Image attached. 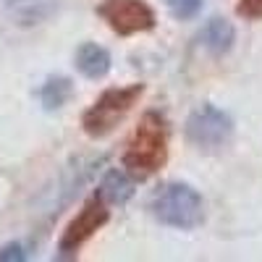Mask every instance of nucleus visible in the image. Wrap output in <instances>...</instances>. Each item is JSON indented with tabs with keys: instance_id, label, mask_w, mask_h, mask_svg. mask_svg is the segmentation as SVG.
Instances as JSON below:
<instances>
[{
	"instance_id": "nucleus-1",
	"label": "nucleus",
	"mask_w": 262,
	"mask_h": 262,
	"mask_svg": "<svg viewBox=\"0 0 262 262\" xmlns=\"http://www.w3.org/2000/svg\"><path fill=\"white\" fill-rule=\"evenodd\" d=\"M168 160V128L158 113H144L139 126L134 128L126 152L123 168L137 179H147L158 173Z\"/></svg>"
},
{
	"instance_id": "nucleus-2",
	"label": "nucleus",
	"mask_w": 262,
	"mask_h": 262,
	"mask_svg": "<svg viewBox=\"0 0 262 262\" xmlns=\"http://www.w3.org/2000/svg\"><path fill=\"white\" fill-rule=\"evenodd\" d=\"M152 212L170 228L191 231L205 221V202L189 184H165L152 200Z\"/></svg>"
},
{
	"instance_id": "nucleus-3",
	"label": "nucleus",
	"mask_w": 262,
	"mask_h": 262,
	"mask_svg": "<svg viewBox=\"0 0 262 262\" xmlns=\"http://www.w3.org/2000/svg\"><path fill=\"white\" fill-rule=\"evenodd\" d=\"M144 86L142 84H131V86H121V90H107L102 92L92 107L84 113L81 126L90 137H105L126 118V113L137 105V100L142 97Z\"/></svg>"
},
{
	"instance_id": "nucleus-4",
	"label": "nucleus",
	"mask_w": 262,
	"mask_h": 262,
	"mask_svg": "<svg viewBox=\"0 0 262 262\" xmlns=\"http://www.w3.org/2000/svg\"><path fill=\"white\" fill-rule=\"evenodd\" d=\"M233 134V121L228 113H223L215 105H202L189 116L186 121V137L191 144L202 147V149H217L228 144Z\"/></svg>"
},
{
	"instance_id": "nucleus-5",
	"label": "nucleus",
	"mask_w": 262,
	"mask_h": 262,
	"mask_svg": "<svg viewBox=\"0 0 262 262\" xmlns=\"http://www.w3.org/2000/svg\"><path fill=\"white\" fill-rule=\"evenodd\" d=\"M100 18L116 34H139L155 27V11L144 0H102L97 6Z\"/></svg>"
},
{
	"instance_id": "nucleus-6",
	"label": "nucleus",
	"mask_w": 262,
	"mask_h": 262,
	"mask_svg": "<svg viewBox=\"0 0 262 262\" xmlns=\"http://www.w3.org/2000/svg\"><path fill=\"white\" fill-rule=\"evenodd\" d=\"M107 217H111V212H107L105 200H102L100 194L92 196V200L76 212L74 221L66 226L63 238H60V252H76L81 244H86L107 223Z\"/></svg>"
},
{
	"instance_id": "nucleus-7",
	"label": "nucleus",
	"mask_w": 262,
	"mask_h": 262,
	"mask_svg": "<svg viewBox=\"0 0 262 262\" xmlns=\"http://www.w3.org/2000/svg\"><path fill=\"white\" fill-rule=\"evenodd\" d=\"M76 69L86 79H102L111 71V53L97 42H84L76 50Z\"/></svg>"
},
{
	"instance_id": "nucleus-8",
	"label": "nucleus",
	"mask_w": 262,
	"mask_h": 262,
	"mask_svg": "<svg viewBox=\"0 0 262 262\" xmlns=\"http://www.w3.org/2000/svg\"><path fill=\"white\" fill-rule=\"evenodd\" d=\"M200 42L212 55H226L236 42V32L226 18H210L200 32Z\"/></svg>"
},
{
	"instance_id": "nucleus-9",
	"label": "nucleus",
	"mask_w": 262,
	"mask_h": 262,
	"mask_svg": "<svg viewBox=\"0 0 262 262\" xmlns=\"http://www.w3.org/2000/svg\"><path fill=\"white\" fill-rule=\"evenodd\" d=\"M131 194H134V184L121 170H111L100 186V196L105 202H113V205H123Z\"/></svg>"
},
{
	"instance_id": "nucleus-10",
	"label": "nucleus",
	"mask_w": 262,
	"mask_h": 262,
	"mask_svg": "<svg viewBox=\"0 0 262 262\" xmlns=\"http://www.w3.org/2000/svg\"><path fill=\"white\" fill-rule=\"evenodd\" d=\"M71 95V84L66 79H50L42 90V102L48 107H60L66 102V97Z\"/></svg>"
},
{
	"instance_id": "nucleus-11",
	"label": "nucleus",
	"mask_w": 262,
	"mask_h": 262,
	"mask_svg": "<svg viewBox=\"0 0 262 262\" xmlns=\"http://www.w3.org/2000/svg\"><path fill=\"white\" fill-rule=\"evenodd\" d=\"M202 3L205 0H168V8H170V13L176 18L189 21V18H194L196 13L202 11Z\"/></svg>"
},
{
	"instance_id": "nucleus-12",
	"label": "nucleus",
	"mask_w": 262,
	"mask_h": 262,
	"mask_svg": "<svg viewBox=\"0 0 262 262\" xmlns=\"http://www.w3.org/2000/svg\"><path fill=\"white\" fill-rule=\"evenodd\" d=\"M236 13L249 18V21H259L262 18V0H238Z\"/></svg>"
},
{
	"instance_id": "nucleus-13",
	"label": "nucleus",
	"mask_w": 262,
	"mask_h": 262,
	"mask_svg": "<svg viewBox=\"0 0 262 262\" xmlns=\"http://www.w3.org/2000/svg\"><path fill=\"white\" fill-rule=\"evenodd\" d=\"M0 259H27V254L21 252L18 244H11V247H6L3 252H0Z\"/></svg>"
}]
</instances>
